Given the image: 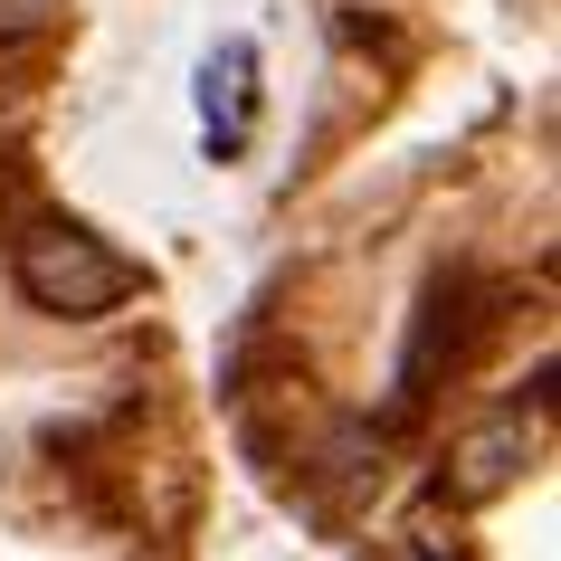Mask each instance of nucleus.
Segmentation results:
<instances>
[{"instance_id":"obj_2","label":"nucleus","mask_w":561,"mask_h":561,"mask_svg":"<svg viewBox=\"0 0 561 561\" xmlns=\"http://www.w3.org/2000/svg\"><path fill=\"white\" fill-rule=\"evenodd\" d=\"M524 467H533V419L524 410L476 419L467 438H457V457H447V495H457V504H495Z\"/></svg>"},{"instance_id":"obj_3","label":"nucleus","mask_w":561,"mask_h":561,"mask_svg":"<svg viewBox=\"0 0 561 561\" xmlns=\"http://www.w3.org/2000/svg\"><path fill=\"white\" fill-rule=\"evenodd\" d=\"M248 115H257V48L248 38H219L201 58V134L209 144H238Z\"/></svg>"},{"instance_id":"obj_4","label":"nucleus","mask_w":561,"mask_h":561,"mask_svg":"<svg viewBox=\"0 0 561 561\" xmlns=\"http://www.w3.org/2000/svg\"><path fill=\"white\" fill-rule=\"evenodd\" d=\"M58 20H67V0H0V38H38Z\"/></svg>"},{"instance_id":"obj_1","label":"nucleus","mask_w":561,"mask_h":561,"mask_svg":"<svg viewBox=\"0 0 561 561\" xmlns=\"http://www.w3.org/2000/svg\"><path fill=\"white\" fill-rule=\"evenodd\" d=\"M10 276H20V296H30L38 314H67V324L115 314V305L134 296V266H124L95 229H77V219H38V229H20Z\"/></svg>"},{"instance_id":"obj_5","label":"nucleus","mask_w":561,"mask_h":561,"mask_svg":"<svg viewBox=\"0 0 561 561\" xmlns=\"http://www.w3.org/2000/svg\"><path fill=\"white\" fill-rule=\"evenodd\" d=\"M390 561H438V552H428V542H400V552H390Z\"/></svg>"}]
</instances>
